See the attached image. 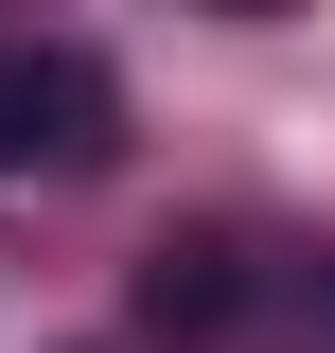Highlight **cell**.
Segmentation results:
<instances>
[{
  "mask_svg": "<svg viewBox=\"0 0 335 353\" xmlns=\"http://www.w3.org/2000/svg\"><path fill=\"white\" fill-rule=\"evenodd\" d=\"M212 18H265V0H212Z\"/></svg>",
  "mask_w": 335,
  "mask_h": 353,
  "instance_id": "obj_3",
  "label": "cell"
},
{
  "mask_svg": "<svg viewBox=\"0 0 335 353\" xmlns=\"http://www.w3.org/2000/svg\"><path fill=\"white\" fill-rule=\"evenodd\" d=\"M247 318V248L230 230H159L141 248V336H230Z\"/></svg>",
  "mask_w": 335,
  "mask_h": 353,
  "instance_id": "obj_2",
  "label": "cell"
},
{
  "mask_svg": "<svg viewBox=\"0 0 335 353\" xmlns=\"http://www.w3.org/2000/svg\"><path fill=\"white\" fill-rule=\"evenodd\" d=\"M124 141V88H106V53H71V36H0V176H88Z\"/></svg>",
  "mask_w": 335,
  "mask_h": 353,
  "instance_id": "obj_1",
  "label": "cell"
}]
</instances>
